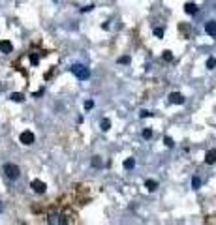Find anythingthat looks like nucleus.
I'll return each mask as SVG.
<instances>
[{
  "label": "nucleus",
  "instance_id": "7",
  "mask_svg": "<svg viewBox=\"0 0 216 225\" xmlns=\"http://www.w3.org/2000/svg\"><path fill=\"white\" fill-rule=\"evenodd\" d=\"M13 51V45H12V41H8V39H4V41H0V53H4V55H9V53Z\"/></svg>",
  "mask_w": 216,
  "mask_h": 225
},
{
  "label": "nucleus",
  "instance_id": "4",
  "mask_svg": "<svg viewBox=\"0 0 216 225\" xmlns=\"http://www.w3.org/2000/svg\"><path fill=\"white\" fill-rule=\"evenodd\" d=\"M30 188H32V191H36V193H45V189H47L45 182H41V180H38V178L30 182Z\"/></svg>",
  "mask_w": 216,
  "mask_h": 225
},
{
  "label": "nucleus",
  "instance_id": "5",
  "mask_svg": "<svg viewBox=\"0 0 216 225\" xmlns=\"http://www.w3.org/2000/svg\"><path fill=\"white\" fill-rule=\"evenodd\" d=\"M169 103H177V105H182L184 103V96L179 94V92H171L169 94Z\"/></svg>",
  "mask_w": 216,
  "mask_h": 225
},
{
  "label": "nucleus",
  "instance_id": "22",
  "mask_svg": "<svg viewBox=\"0 0 216 225\" xmlns=\"http://www.w3.org/2000/svg\"><path fill=\"white\" fill-rule=\"evenodd\" d=\"M118 62H120V64H128V62H130V56H126V55H124V56L118 58Z\"/></svg>",
  "mask_w": 216,
  "mask_h": 225
},
{
  "label": "nucleus",
  "instance_id": "2",
  "mask_svg": "<svg viewBox=\"0 0 216 225\" xmlns=\"http://www.w3.org/2000/svg\"><path fill=\"white\" fill-rule=\"evenodd\" d=\"M4 175L9 178V180H17L19 175H21V171L15 163H4Z\"/></svg>",
  "mask_w": 216,
  "mask_h": 225
},
{
  "label": "nucleus",
  "instance_id": "3",
  "mask_svg": "<svg viewBox=\"0 0 216 225\" xmlns=\"http://www.w3.org/2000/svg\"><path fill=\"white\" fill-rule=\"evenodd\" d=\"M19 141L21 143H23V145H26V146H30V145H34V141H36V137H34V133H32V131H23V133H21L19 135Z\"/></svg>",
  "mask_w": 216,
  "mask_h": 225
},
{
  "label": "nucleus",
  "instance_id": "20",
  "mask_svg": "<svg viewBox=\"0 0 216 225\" xmlns=\"http://www.w3.org/2000/svg\"><path fill=\"white\" fill-rule=\"evenodd\" d=\"M92 107H94V101H92V100H86V101H85V109H86V111L92 109Z\"/></svg>",
  "mask_w": 216,
  "mask_h": 225
},
{
  "label": "nucleus",
  "instance_id": "26",
  "mask_svg": "<svg viewBox=\"0 0 216 225\" xmlns=\"http://www.w3.org/2000/svg\"><path fill=\"white\" fill-rule=\"evenodd\" d=\"M2 212H4V203L0 201V214H2Z\"/></svg>",
  "mask_w": 216,
  "mask_h": 225
},
{
  "label": "nucleus",
  "instance_id": "13",
  "mask_svg": "<svg viewBox=\"0 0 216 225\" xmlns=\"http://www.w3.org/2000/svg\"><path fill=\"white\" fill-rule=\"evenodd\" d=\"M111 130V120L109 118H103L102 120V131H109Z\"/></svg>",
  "mask_w": 216,
  "mask_h": 225
},
{
  "label": "nucleus",
  "instance_id": "1",
  "mask_svg": "<svg viewBox=\"0 0 216 225\" xmlns=\"http://www.w3.org/2000/svg\"><path fill=\"white\" fill-rule=\"evenodd\" d=\"M70 70H71V73H75V77H77L79 81H86L90 77V70L86 66H81V64H73Z\"/></svg>",
  "mask_w": 216,
  "mask_h": 225
},
{
  "label": "nucleus",
  "instance_id": "21",
  "mask_svg": "<svg viewBox=\"0 0 216 225\" xmlns=\"http://www.w3.org/2000/svg\"><path fill=\"white\" fill-rule=\"evenodd\" d=\"M154 36L156 38H164V30H162V28H154Z\"/></svg>",
  "mask_w": 216,
  "mask_h": 225
},
{
  "label": "nucleus",
  "instance_id": "10",
  "mask_svg": "<svg viewBox=\"0 0 216 225\" xmlns=\"http://www.w3.org/2000/svg\"><path fill=\"white\" fill-rule=\"evenodd\" d=\"M145 188H147L148 191H154V189L158 188V182H156V180H150V178H148V180H145Z\"/></svg>",
  "mask_w": 216,
  "mask_h": 225
},
{
  "label": "nucleus",
  "instance_id": "19",
  "mask_svg": "<svg viewBox=\"0 0 216 225\" xmlns=\"http://www.w3.org/2000/svg\"><path fill=\"white\" fill-rule=\"evenodd\" d=\"M150 114H152V113H150V111H147V109H143L141 113H139V116H141V118H148Z\"/></svg>",
  "mask_w": 216,
  "mask_h": 225
},
{
  "label": "nucleus",
  "instance_id": "18",
  "mask_svg": "<svg viewBox=\"0 0 216 225\" xmlns=\"http://www.w3.org/2000/svg\"><path fill=\"white\" fill-rule=\"evenodd\" d=\"M164 143H165L167 148H173V146H175V143H173V139H171V137H164Z\"/></svg>",
  "mask_w": 216,
  "mask_h": 225
},
{
  "label": "nucleus",
  "instance_id": "11",
  "mask_svg": "<svg viewBox=\"0 0 216 225\" xmlns=\"http://www.w3.org/2000/svg\"><path fill=\"white\" fill-rule=\"evenodd\" d=\"M9 100H12V101H19V103H21V101H25V96L21 94V92H13L12 96H9Z\"/></svg>",
  "mask_w": 216,
  "mask_h": 225
},
{
  "label": "nucleus",
  "instance_id": "24",
  "mask_svg": "<svg viewBox=\"0 0 216 225\" xmlns=\"http://www.w3.org/2000/svg\"><path fill=\"white\" fill-rule=\"evenodd\" d=\"M90 9H94V6H92V4H89V6H85V8H81V12L85 13V12H90Z\"/></svg>",
  "mask_w": 216,
  "mask_h": 225
},
{
  "label": "nucleus",
  "instance_id": "8",
  "mask_svg": "<svg viewBox=\"0 0 216 225\" xmlns=\"http://www.w3.org/2000/svg\"><path fill=\"white\" fill-rule=\"evenodd\" d=\"M205 163H209V165L216 163V148H211L207 152V156H205Z\"/></svg>",
  "mask_w": 216,
  "mask_h": 225
},
{
  "label": "nucleus",
  "instance_id": "23",
  "mask_svg": "<svg viewBox=\"0 0 216 225\" xmlns=\"http://www.w3.org/2000/svg\"><path fill=\"white\" fill-rule=\"evenodd\" d=\"M164 58H165V60H171V58H173L171 51H164Z\"/></svg>",
  "mask_w": 216,
  "mask_h": 225
},
{
  "label": "nucleus",
  "instance_id": "15",
  "mask_svg": "<svg viewBox=\"0 0 216 225\" xmlns=\"http://www.w3.org/2000/svg\"><path fill=\"white\" fill-rule=\"evenodd\" d=\"M92 167H102V158L100 156H92Z\"/></svg>",
  "mask_w": 216,
  "mask_h": 225
},
{
  "label": "nucleus",
  "instance_id": "6",
  "mask_svg": "<svg viewBox=\"0 0 216 225\" xmlns=\"http://www.w3.org/2000/svg\"><path fill=\"white\" fill-rule=\"evenodd\" d=\"M205 32H207L211 38H216V21H209V23H205Z\"/></svg>",
  "mask_w": 216,
  "mask_h": 225
},
{
  "label": "nucleus",
  "instance_id": "14",
  "mask_svg": "<svg viewBox=\"0 0 216 225\" xmlns=\"http://www.w3.org/2000/svg\"><path fill=\"white\" fill-rule=\"evenodd\" d=\"M192 188H193V189H199V188H201V178H199V176H193V178H192Z\"/></svg>",
  "mask_w": 216,
  "mask_h": 225
},
{
  "label": "nucleus",
  "instance_id": "17",
  "mask_svg": "<svg viewBox=\"0 0 216 225\" xmlns=\"http://www.w3.org/2000/svg\"><path fill=\"white\" fill-rule=\"evenodd\" d=\"M145 139H150V137H152V130H150V128H145V130H143V133H141Z\"/></svg>",
  "mask_w": 216,
  "mask_h": 225
},
{
  "label": "nucleus",
  "instance_id": "12",
  "mask_svg": "<svg viewBox=\"0 0 216 225\" xmlns=\"http://www.w3.org/2000/svg\"><path fill=\"white\" fill-rule=\"evenodd\" d=\"M135 167V159L134 158H126L124 159V169H134Z\"/></svg>",
  "mask_w": 216,
  "mask_h": 225
},
{
  "label": "nucleus",
  "instance_id": "9",
  "mask_svg": "<svg viewBox=\"0 0 216 225\" xmlns=\"http://www.w3.org/2000/svg\"><path fill=\"white\" fill-rule=\"evenodd\" d=\"M184 12L190 13V15H196V13H197V6L193 4V2H188V4L184 6Z\"/></svg>",
  "mask_w": 216,
  "mask_h": 225
},
{
  "label": "nucleus",
  "instance_id": "25",
  "mask_svg": "<svg viewBox=\"0 0 216 225\" xmlns=\"http://www.w3.org/2000/svg\"><path fill=\"white\" fill-rule=\"evenodd\" d=\"M30 60H32V64H38V60H40V58H38V55H32V56H30Z\"/></svg>",
  "mask_w": 216,
  "mask_h": 225
},
{
  "label": "nucleus",
  "instance_id": "16",
  "mask_svg": "<svg viewBox=\"0 0 216 225\" xmlns=\"http://www.w3.org/2000/svg\"><path fill=\"white\" fill-rule=\"evenodd\" d=\"M207 68H209V70H214V68H216V58H214V56H211V58L207 60Z\"/></svg>",
  "mask_w": 216,
  "mask_h": 225
}]
</instances>
